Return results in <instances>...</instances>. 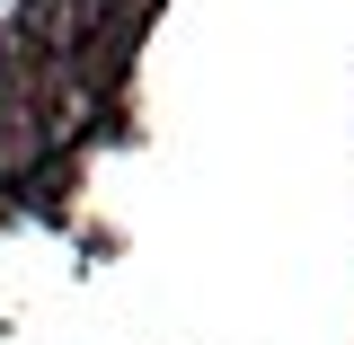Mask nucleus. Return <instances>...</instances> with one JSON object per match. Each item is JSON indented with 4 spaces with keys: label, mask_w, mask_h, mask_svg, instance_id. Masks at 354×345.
Wrapping results in <instances>:
<instances>
[{
    "label": "nucleus",
    "mask_w": 354,
    "mask_h": 345,
    "mask_svg": "<svg viewBox=\"0 0 354 345\" xmlns=\"http://www.w3.org/2000/svg\"><path fill=\"white\" fill-rule=\"evenodd\" d=\"M36 160H44L36 115H27V106H9V115H0V186H9V177H36Z\"/></svg>",
    "instance_id": "2"
},
{
    "label": "nucleus",
    "mask_w": 354,
    "mask_h": 345,
    "mask_svg": "<svg viewBox=\"0 0 354 345\" xmlns=\"http://www.w3.org/2000/svg\"><path fill=\"white\" fill-rule=\"evenodd\" d=\"M115 0H27V18H18V36H9V71H44V62H71L88 36H97V18H106Z\"/></svg>",
    "instance_id": "1"
}]
</instances>
